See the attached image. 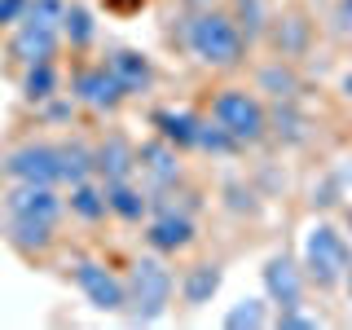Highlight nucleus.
Here are the masks:
<instances>
[{
    "mask_svg": "<svg viewBox=\"0 0 352 330\" xmlns=\"http://www.w3.org/2000/svg\"><path fill=\"white\" fill-rule=\"evenodd\" d=\"M66 212V198L53 185H22L9 181L0 198V234L22 256H44L58 238V220Z\"/></svg>",
    "mask_w": 352,
    "mask_h": 330,
    "instance_id": "nucleus-1",
    "label": "nucleus"
},
{
    "mask_svg": "<svg viewBox=\"0 0 352 330\" xmlns=\"http://www.w3.org/2000/svg\"><path fill=\"white\" fill-rule=\"evenodd\" d=\"M247 36H242L238 18L229 9H194L185 22V49L194 53V62L212 66V71H238L247 62Z\"/></svg>",
    "mask_w": 352,
    "mask_h": 330,
    "instance_id": "nucleus-2",
    "label": "nucleus"
},
{
    "mask_svg": "<svg viewBox=\"0 0 352 330\" xmlns=\"http://www.w3.org/2000/svg\"><path fill=\"white\" fill-rule=\"evenodd\" d=\"M172 291H176V273L168 269L163 251L137 256L128 269V308L124 313L132 322H159L172 304Z\"/></svg>",
    "mask_w": 352,
    "mask_h": 330,
    "instance_id": "nucleus-3",
    "label": "nucleus"
},
{
    "mask_svg": "<svg viewBox=\"0 0 352 330\" xmlns=\"http://www.w3.org/2000/svg\"><path fill=\"white\" fill-rule=\"evenodd\" d=\"M304 278L317 286V291H330L348 278V264H352V242L344 229H335L330 220H317L304 238Z\"/></svg>",
    "mask_w": 352,
    "mask_h": 330,
    "instance_id": "nucleus-4",
    "label": "nucleus"
},
{
    "mask_svg": "<svg viewBox=\"0 0 352 330\" xmlns=\"http://www.w3.org/2000/svg\"><path fill=\"white\" fill-rule=\"evenodd\" d=\"M212 119L238 141L242 150L260 146V141L269 137V110H264V102L251 93V88H220L212 97Z\"/></svg>",
    "mask_w": 352,
    "mask_h": 330,
    "instance_id": "nucleus-5",
    "label": "nucleus"
},
{
    "mask_svg": "<svg viewBox=\"0 0 352 330\" xmlns=\"http://www.w3.org/2000/svg\"><path fill=\"white\" fill-rule=\"evenodd\" d=\"M5 181L22 185H62V141H27L0 159Z\"/></svg>",
    "mask_w": 352,
    "mask_h": 330,
    "instance_id": "nucleus-6",
    "label": "nucleus"
},
{
    "mask_svg": "<svg viewBox=\"0 0 352 330\" xmlns=\"http://www.w3.org/2000/svg\"><path fill=\"white\" fill-rule=\"evenodd\" d=\"M75 286L97 313H124L128 308V278H119L115 269H106L102 260H80L71 269Z\"/></svg>",
    "mask_w": 352,
    "mask_h": 330,
    "instance_id": "nucleus-7",
    "label": "nucleus"
},
{
    "mask_svg": "<svg viewBox=\"0 0 352 330\" xmlns=\"http://www.w3.org/2000/svg\"><path fill=\"white\" fill-rule=\"evenodd\" d=\"M71 102L110 115V110H119L128 102V93H124V84L115 80V71H110L106 62H84V66H75V75H71Z\"/></svg>",
    "mask_w": 352,
    "mask_h": 330,
    "instance_id": "nucleus-8",
    "label": "nucleus"
},
{
    "mask_svg": "<svg viewBox=\"0 0 352 330\" xmlns=\"http://www.w3.org/2000/svg\"><path fill=\"white\" fill-rule=\"evenodd\" d=\"M137 172H141V185H146L150 194L172 190V185H181V150L168 146L163 137L141 141L137 146Z\"/></svg>",
    "mask_w": 352,
    "mask_h": 330,
    "instance_id": "nucleus-9",
    "label": "nucleus"
},
{
    "mask_svg": "<svg viewBox=\"0 0 352 330\" xmlns=\"http://www.w3.org/2000/svg\"><path fill=\"white\" fill-rule=\"evenodd\" d=\"M198 238V225L190 212H181V207H154L150 225H146V242L150 251H163V256H176V251L194 247Z\"/></svg>",
    "mask_w": 352,
    "mask_h": 330,
    "instance_id": "nucleus-10",
    "label": "nucleus"
},
{
    "mask_svg": "<svg viewBox=\"0 0 352 330\" xmlns=\"http://www.w3.org/2000/svg\"><path fill=\"white\" fill-rule=\"evenodd\" d=\"M304 264H295L291 256H273L264 264V295L278 308H300L304 304Z\"/></svg>",
    "mask_w": 352,
    "mask_h": 330,
    "instance_id": "nucleus-11",
    "label": "nucleus"
},
{
    "mask_svg": "<svg viewBox=\"0 0 352 330\" xmlns=\"http://www.w3.org/2000/svg\"><path fill=\"white\" fill-rule=\"evenodd\" d=\"M93 163H97V181H132L137 176V146L124 132H110L102 146H93Z\"/></svg>",
    "mask_w": 352,
    "mask_h": 330,
    "instance_id": "nucleus-12",
    "label": "nucleus"
},
{
    "mask_svg": "<svg viewBox=\"0 0 352 330\" xmlns=\"http://www.w3.org/2000/svg\"><path fill=\"white\" fill-rule=\"evenodd\" d=\"M150 128H154V137H163L176 150H198V128H203V115L163 106V110H154V115H150Z\"/></svg>",
    "mask_w": 352,
    "mask_h": 330,
    "instance_id": "nucleus-13",
    "label": "nucleus"
},
{
    "mask_svg": "<svg viewBox=\"0 0 352 330\" xmlns=\"http://www.w3.org/2000/svg\"><path fill=\"white\" fill-rule=\"evenodd\" d=\"M269 40L278 49V58H300V53L313 44V22H308L300 9H286V14H273V27H269Z\"/></svg>",
    "mask_w": 352,
    "mask_h": 330,
    "instance_id": "nucleus-14",
    "label": "nucleus"
},
{
    "mask_svg": "<svg viewBox=\"0 0 352 330\" xmlns=\"http://www.w3.org/2000/svg\"><path fill=\"white\" fill-rule=\"evenodd\" d=\"M106 66L115 71V80L124 84L128 97L150 93V84H154V62L146 58V53H137V49H110V53H106Z\"/></svg>",
    "mask_w": 352,
    "mask_h": 330,
    "instance_id": "nucleus-15",
    "label": "nucleus"
},
{
    "mask_svg": "<svg viewBox=\"0 0 352 330\" xmlns=\"http://www.w3.org/2000/svg\"><path fill=\"white\" fill-rule=\"evenodd\" d=\"M220 282H225L220 264H216V260H198V264H190V269L181 273L176 291H181L185 308H203V304H212V295L220 291Z\"/></svg>",
    "mask_w": 352,
    "mask_h": 330,
    "instance_id": "nucleus-16",
    "label": "nucleus"
},
{
    "mask_svg": "<svg viewBox=\"0 0 352 330\" xmlns=\"http://www.w3.org/2000/svg\"><path fill=\"white\" fill-rule=\"evenodd\" d=\"M66 212L80 216L84 225H97V220L110 216V198H106V181H97V176H88V181L71 185V194H66Z\"/></svg>",
    "mask_w": 352,
    "mask_h": 330,
    "instance_id": "nucleus-17",
    "label": "nucleus"
},
{
    "mask_svg": "<svg viewBox=\"0 0 352 330\" xmlns=\"http://www.w3.org/2000/svg\"><path fill=\"white\" fill-rule=\"evenodd\" d=\"M106 198H110V216L128 220V225H137V220L150 216V190L146 185H132V181H110L106 185Z\"/></svg>",
    "mask_w": 352,
    "mask_h": 330,
    "instance_id": "nucleus-18",
    "label": "nucleus"
},
{
    "mask_svg": "<svg viewBox=\"0 0 352 330\" xmlns=\"http://www.w3.org/2000/svg\"><path fill=\"white\" fill-rule=\"evenodd\" d=\"M58 84H62V75H58V66L53 62H36V66H22V97L27 102H53L58 97Z\"/></svg>",
    "mask_w": 352,
    "mask_h": 330,
    "instance_id": "nucleus-19",
    "label": "nucleus"
},
{
    "mask_svg": "<svg viewBox=\"0 0 352 330\" xmlns=\"http://www.w3.org/2000/svg\"><path fill=\"white\" fill-rule=\"evenodd\" d=\"M229 14L238 18V27H242V36H247V40L269 36V27H273L269 0H229Z\"/></svg>",
    "mask_w": 352,
    "mask_h": 330,
    "instance_id": "nucleus-20",
    "label": "nucleus"
},
{
    "mask_svg": "<svg viewBox=\"0 0 352 330\" xmlns=\"http://www.w3.org/2000/svg\"><path fill=\"white\" fill-rule=\"evenodd\" d=\"M256 88H260V93H269V97H278V102H295V97H300V75L286 66V58H278V62H269L260 71Z\"/></svg>",
    "mask_w": 352,
    "mask_h": 330,
    "instance_id": "nucleus-21",
    "label": "nucleus"
},
{
    "mask_svg": "<svg viewBox=\"0 0 352 330\" xmlns=\"http://www.w3.org/2000/svg\"><path fill=\"white\" fill-rule=\"evenodd\" d=\"M88 176H97L93 146H84V141H62V185H80Z\"/></svg>",
    "mask_w": 352,
    "mask_h": 330,
    "instance_id": "nucleus-22",
    "label": "nucleus"
},
{
    "mask_svg": "<svg viewBox=\"0 0 352 330\" xmlns=\"http://www.w3.org/2000/svg\"><path fill=\"white\" fill-rule=\"evenodd\" d=\"M62 36L71 49H88L97 40V22L88 14V5H66V18H62Z\"/></svg>",
    "mask_w": 352,
    "mask_h": 330,
    "instance_id": "nucleus-23",
    "label": "nucleus"
},
{
    "mask_svg": "<svg viewBox=\"0 0 352 330\" xmlns=\"http://www.w3.org/2000/svg\"><path fill=\"white\" fill-rule=\"evenodd\" d=\"M269 322H273V317H269V308H264V300H242V304H234L225 313V326L229 330H242V326L260 330V326H269Z\"/></svg>",
    "mask_w": 352,
    "mask_h": 330,
    "instance_id": "nucleus-24",
    "label": "nucleus"
},
{
    "mask_svg": "<svg viewBox=\"0 0 352 330\" xmlns=\"http://www.w3.org/2000/svg\"><path fill=\"white\" fill-rule=\"evenodd\" d=\"M198 150H203V154H238L242 146L216 124L212 115H207V119H203V128H198Z\"/></svg>",
    "mask_w": 352,
    "mask_h": 330,
    "instance_id": "nucleus-25",
    "label": "nucleus"
},
{
    "mask_svg": "<svg viewBox=\"0 0 352 330\" xmlns=\"http://www.w3.org/2000/svg\"><path fill=\"white\" fill-rule=\"evenodd\" d=\"M335 198L344 203V225L352 234V163H339L335 168Z\"/></svg>",
    "mask_w": 352,
    "mask_h": 330,
    "instance_id": "nucleus-26",
    "label": "nucleus"
},
{
    "mask_svg": "<svg viewBox=\"0 0 352 330\" xmlns=\"http://www.w3.org/2000/svg\"><path fill=\"white\" fill-rule=\"evenodd\" d=\"M31 0H0V31H14L22 18H27Z\"/></svg>",
    "mask_w": 352,
    "mask_h": 330,
    "instance_id": "nucleus-27",
    "label": "nucleus"
},
{
    "mask_svg": "<svg viewBox=\"0 0 352 330\" xmlns=\"http://www.w3.org/2000/svg\"><path fill=\"white\" fill-rule=\"evenodd\" d=\"M273 326H295V330H317L322 326V317H313V313H300V308H282L278 313V322Z\"/></svg>",
    "mask_w": 352,
    "mask_h": 330,
    "instance_id": "nucleus-28",
    "label": "nucleus"
},
{
    "mask_svg": "<svg viewBox=\"0 0 352 330\" xmlns=\"http://www.w3.org/2000/svg\"><path fill=\"white\" fill-rule=\"evenodd\" d=\"M335 22L344 31H352V0H335Z\"/></svg>",
    "mask_w": 352,
    "mask_h": 330,
    "instance_id": "nucleus-29",
    "label": "nucleus"
},
{
    "mask_svg": "<svg viewBox=\"0 0 352 330\" xmlns=\"http://www.w3.org/2000/svg\"><path fill=\"white\" fill-rule=\"evenodd\" d=\"M181 5H190V9H212V5H220V0H181Z\"/></svg>",
    "mask_w": 352,
    "mask_h": 330,
    "instance_id": "nucleus-30",
    "label": "nucleus"
},
{
    "mask_svg": "<svg viewBox=\"0 0 352 330\" xmlns=\"http://www.w3.org/2000/svg\"><path fill=\"white\" fill-rule=\"evenodd\" d=\"M344 286H348V300H352V264H348V278H344Z\"/></svg>",
    "mask_w": 352,
    "mask_h": 330,
    "instance_id": "nucleus-31",
    "label": "nucleus"
},
{
    "mask_svg": "<svg viewBox=\"0 0 352 330\" xmlns=\"http://www.w3.org/2000/svg\"><path fill=\"white\" fill-rule=\"evenodd\" d=\"M344 93H348V97H352V71H348V80H344Z\"/></svg>",
    "mask_w": 352,
    "mask_h": 330,
    "instance_id": "nucleus-32",
    "label": "nucleus"
}]
</instances>
